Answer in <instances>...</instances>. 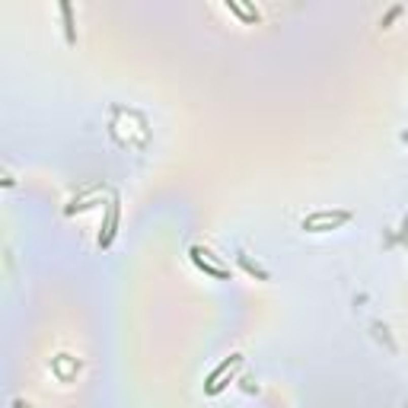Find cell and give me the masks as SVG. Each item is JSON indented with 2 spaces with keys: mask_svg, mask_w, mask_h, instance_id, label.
<instances>
[{
  "mask_svg": "<svg viewBox=\"0 0 408 408\" xmlns=\"http://www.w3.org/2000/svg\"><path fill=\"white\" fill-rule=\"evenodd\" d=\"M351 217V214H316V217H310V220H306L303 226H306V230H319V226H328V223H345Z\"/></svg>",
  "mask_w": 408,
  "mask_h": 408,
  "instance_id": "1",
  "label": "cell"
}]
</instances>
